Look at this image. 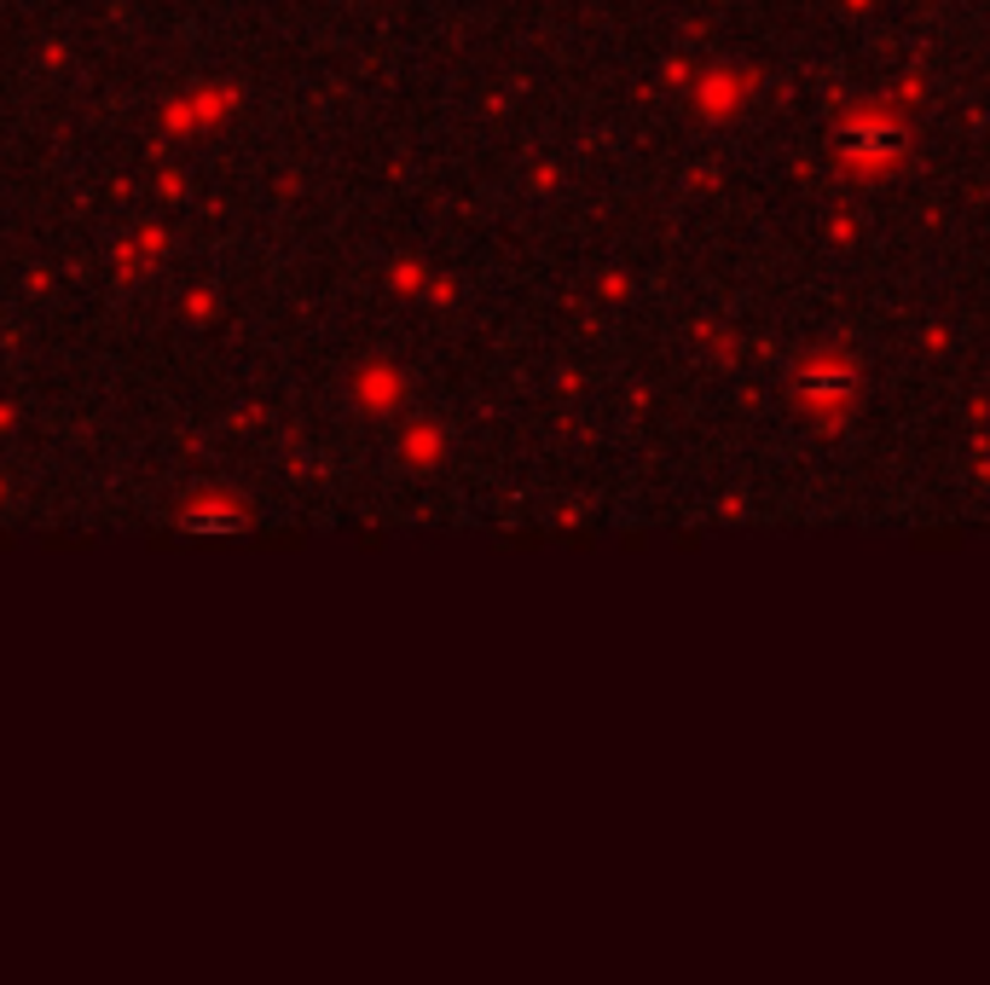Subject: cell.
<instances>
[{
	"mask_svg": "<svg viewBox=\"0 0 990 985\" xmlns=\"http://www.w3.org/2000/svg\"><path fill=\"white\" fill-rule=\"evenodd\" d=\"M186 522L192 527H238V511H233V504H197Z\"/></svg>",
	"mask_w": 990,
	"mask_h": 985,
	"instance_id": "obj_1",
	"label": "cell"
}]
</instances>
